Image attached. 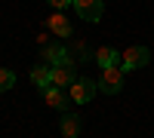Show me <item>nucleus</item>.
Listing matches in <instances>:
<instances>
[{
	"label": "nucleus",
	"instance_id": "nucleus-1",
	"mask_svg": "<svg viewBox=\"0 0 154 138\" xmlns=\"http://www.w3.org/2000/svg\"><path fill=\"white\" fill-rule=\"evenodd\" d=\"M123 77H126V71H123L120 65L102 68V74H99V89L108 92V95H117V92L123 89Z\"/></svg>",
	"mask_w": 154,
	"mask_h": 138
},
{
	"label": "nucleus",
	"instance_id": "nucleus-2",
	"mask_svg": "<svg viewBox=\"0 0 154 138\" xmlns=\"http://www.w3.org/2000/svg\"><path fill=\"white\" fill-rule=\"evenodd\" d=\"M96 89H99V80L77 77V80L71 83L68 95H71V101H74V104H86V101H93V98H96Z\"/></svg>",
	"mask_w": 154,
	"mask_h": 138
},
{
	"label": "nucleus",
	"instance_id": "nucleus-3",
	"mask_svg": "<svg viewBox=\"0 0 154 138\" xmlns=\"http://www.w3.org/2000/svg\"><path fill=\"white\" fill-rule=\"evenodd\" d=\"M142 65H148V49L145 46H126L120 52V68L123 71H136Z\"/></svg>",
	"mask_w": 154,
	"mask_h": 138
},
{
	"label": "nucleus",
	"instance_id": "nucleus-4",
	"mask_svg": "<svg viewBox=\"0 0 154 138\" xmlns=\"http://www.w3.org/2000/svg\"><path fill=\"white\" fill-rule=\"evenodd\" d=\"M74 80H77V65H74V61L53 65V86H59V89H71Z\"/></svg>",
	"mask_w": 154,
	"mask_h": 138
},
{
	"label": "nucleus",
	"instance_id": "nucleus-5",
	"mask_svg": "<svg viewBox=\"0 0 154 138\" xmlns=\"http://www.w3.org/2000/svg\"><path fill=\"white\" fill-rule=\"evenodd\" d=\"M74 12L83 22H99L102 12H105V3L102 0H74Z\"/></svg>",
	"mask_w": 154,
	"mask_h": 138
},
{
	"label": "nucleus",
	"instance_id": "nucleus-6",
	"mask_svg": "<svg viewBox=\"0 0 154 138\" xmlns=\"http://www.w3.org/2000/svg\"><path fill=\"white\" fill-rule=\"evenodd\" d=\"M43 101H46L49 107H56V110H68L71 95H68V89H59V86H46V89H43Z\"/></svg>",
	"mask_w": 154,
	"mask_h": 138
},
{
	"label": "nucleus",
	"instance_id": "nucleus-7",
	"mask_svg": "<svg viewBox=\"0 0 154 138\" xmlns=\"http://www.w3.org/2000/svg\"><path fill=\"white\" fill-rule=\"evenodd\" d=\"M40 52H43V65H62V61H74V55L68 52V46H62V43H56V46H43Z\"/></svg>",
	"mask_w": 154,
	"mask_h": 138
},
{
	"label": "nucleus",
	"instance_id": "nucleus-8",
	"mask_svg": "<svg viewBox=\"0 0 154 138\" xmlns=\"http://www.w3.org/2000/svg\"><path fill=\"white\" fill-rule=\"evenodd\" d=\"M46 28L53 31L56 37H62V40H65V37H71V31H74V28H71V22L65 19V12H56V16H49V19H46Z\"/></svg>",
	"mask_w": 154,
	"mask_h": 138
},
{
	"label": "nucleus",
	"instance_id": "nucleus-9",
	"mask_svg": "<svg viewBox=\"0 0 154 138\" xmlns=\"http://www.w3.org/2000/svg\"><path fill=\"white\" fill-rule=\"evenodd\" d=\"M31 83L37 86V89L53 86V65H34L31 68Z\"/></svg>",
	"mask_w": 154,
	"mask_h": 138
},
{
	"label": "nucleus",
	"instance_id": "nucleus-10",
	"mask_svg": "<svg viewBox=\"0 0 154 138\" xmlns=\"http://www.w3.org/2000/svg\"><path fill=\"white\" fill-rule=\"evenodd\" d=\"M59 129H62V138H77V132H80V117H77V114H68V110H62Z\"/></svg>",
	"mask_w": 154,
	"mask_h": 138
},
{
	"label": "nucleus",
	"instance_id": "nucleus-11",
	"mask_svg": "<svg viewBox=\"0 0 154 138\" xmlns=\"http://www.w3.org/2000/svg\"><path fill=\"white\" fill-rule=\"evenodd\" d=\"M96 61H99V68H114V65H120V52L114 46H99L96 49Z\"/></svg>",
	"mask_w": 154,
	"mask_h": 138
},
{
	"label": "nucleus",
	"instance_id": "nucleus-12",
	"mask_svg": "<svg viewBox=\"0 0 154 138\" xmlns=\"http://www.w3.org/2000/svg\"><path fill=\"white\" fill-rule=\"evenodd\" d=\"M12 86H16V74L9 68H0V92H9Z\"/></svg>",
	"mask_w": 154,
	"mask_h": 138
},
{
	"label": "nucleus",
	"instance_id": "nucleus-13",
	"mask_svg": "<svg viewBox=\"0 0 154 138\" xmlns=\"http://www.w3.org/2000/svg\"><path fill=\"white\" fill-rule=\"evenodd\" d=\"M74 55H77V58H96V52H93V49H89L83 40H80V43H74Z\"/></svg>",
	"mask_w": 154,
	"mask_h": 138
},
{
	"label": "nucleus",
	"instance_id": "nucleus-14",
	"mask_svg": "<svg viewBox=\"0 0 154 138\" xmlns=\"http://www.w3.org/2000/svg\"><path fill=\"white\" fill-rule=\"evenodd\" d=\"M49 6H53V9H59V12H65L68 6H74V0H49Z\"/></svg>",
	"mask_w": 154,
	"mask_h": 138
}]
</instances>
